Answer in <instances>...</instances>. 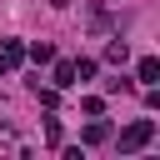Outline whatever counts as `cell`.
I'll return each instance as SVG.
<instances>
[{
	"instance_id": "6da1fadb",
	"label": "cell",
	"mask_w": 160,
	"mask_h": 160,
	"mask_svg": "<svg viewBox=\"0 0 160 160\" xmlns=\"http://www.w3.org/2000/svg\"><path fill=\"white\" fill-rule=\"evenodd\" d=\"M150 135H155V120H135V125H125V130H120V150L130 155V150L150 145Z\"/></svg>"
},
{
	"instance_id": "7a4b0ae2",
	"label": "cell",
	"mask_w": 160,
	"mask_h": 160,
	"mask_svg": "<svg viewBox=\"0 0 160 160\" xmlns=\"http://www.w3.org/2000/svg\"><path fill=\"white\" fill-rule=\"evenodd\" d=\"M100 140H110V125H105V120L85 125V145H100Z\"/></svg>"
},
{
	"instance_id": "3957f363",
	"label": "cell",
	"mask_w": 160,
	"mask_h": 160,
	"mask_svg": "<svg viewBox=\"0 0 160 160\" xmlns=\"http://www.w3.org/2000/svg\"><path fill=\"white\" fill-rule=\"evenodd\" d=\"M155 75H160V60H155V55H145V60H140V80H145V85H155Z\"/></svg>"
},
{
	"instance_id": "277c9868",
	"label": "cell",
	"mask_w": 160,
	"mask_h": 160,
	"mask_svg": "<svg viewBox=\"0 0 160 160\" xmlns=\"http://www.w3.org/2000/svg\"><path fill=\"white\" fill-rule=\"evenodd\" d=\"M30 60H35V65H45V60H55V45H45V40H40V45H30Z\"/></svg>"
},
{
	"instance_id": "5b68a950",
	"label": "cell",
	"mask_w": 160,
	"mask_h": 160,
	"mask_svg": "<svg viewBox=\"0 0 160 160\" xmlns=\"http://www.w3.org/2000/svg\"><path fill=\"white\" fill-rule=\"evenodd\" d=\"M55 85H75V65H70V60L55 65Z\"/></svg>"
},
{
	"instance_id": "8992f818",
	"label": "cell",
	"mask_w": 160,
	"mask_h": 160,
	"mask_svg": "<svg viewBox=\"0 0 160 160\" xmlns=\"http://www.w3.org/2000/svg\"><path fill=\"white\" fill-rule=\"evenodd\" d=\"M20 55H25V50H20V40H5V65H10V70L20 65Z\"/></svg>"
},
{
	"instance_id": "52a82bcc",
	"label": "cell",
	"mask_w": 160,
	"mask_h": 160,
	"mask_svg": "<svg viewBox=\"0 0 160 160\" xmlns=\"http://www.w3.org/2000/svg\"><path fill=\"white\" fill-rule=\"evenodd\" d=\"M125 55H130V50H125V40H110V45H105V60H115V65H120Z\"/></svg>"
}]
</instances>
